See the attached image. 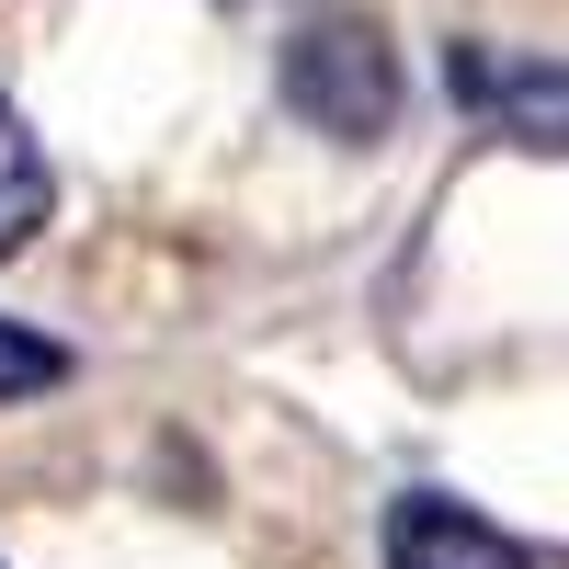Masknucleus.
I'll return each instance as SVG.
<instances>
[{"mask_svg": "<svg viewBox=\"0 0 569 569\" xmlns=\"http://www.w3.org/2000/svg\"><path fill=\"white\" fill-rule=\"evenodd\" d=\"M58 376H69V353L46 342V330H12V319H0V399H34V388H58Z\"/></svg>", "mask_w": 569, "mask_h": 569, "instance_id": "5", "label": "nucleus"}, {"mask_svg": "<svg viewBox=\"0 0 569 569\" xmlns=\"http://www.w3.org/2000/svg\"><path fill=\"white\" fill-rule=\"evenodd\" d=\"M284 103H297L319 137H388L399 114V58L388 34H376L365 12H308L297 34H284Z\"/></svg>", "mask_w": 569, "mask_h": 569, "instance_id": "1", "label": "nucleus"}, {"mask_svg": "<svg viewBox=\"0 0 569 569\" xmlns=\"http://www.w3.org/2000/svg\"><path fill=\"white\" fill-rule=\"evenodd\" d=\"M388 569H536V558L512 547L501 525H479L467 501H445V490H410V501L388 512Z\"/></svg>", "mask_w": 569, "mask_h": 569, "instance_id": "3", "label": "nucleus"}, {"mask_svg": "<svg viewBox=\"0 0 569 569\" xmlns=\"http://www.w3.org/2000/svg\"><path fill=\"white\" fill-rule=\"evenodd\" d=\"M456 103L490 114L501 137H525V149H569V69L558 58H479V46H467L456 58Z\"/></svg>", "mask_w": 569, "mask_h": 569, "instance_id": "2", "label": "nucleus"}, {"mask_svg": "<svg viewBox=\"0 0 569 569\" xmlns=\"http://www.w3.org/2000/svg\"><path fill=\"white\" fill-rule=\"evenodd\" d=\"M46 206H58V182H46V149H34V126L0 103V262H12L34 228H46Z\"/></svg>", "mask_w": 569, "mask_h": 569, "instance_id": "4", "label": "nucleus"}]
</instances>
